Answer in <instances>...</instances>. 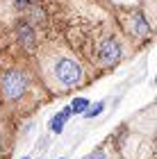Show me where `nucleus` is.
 <instances>
[{
  "instance_id": "obj_9",
  "label": "nucleus",
  "mask_w": 157,
  "mask_h": 159,
  "mask_svg": "<svg viewBox=\"0 0 157 159\" xmlns=\"http://www.w3.org/2000/svg\"><path fill=\"white\" fill-rule=\"evenodd\" d=\"M87 159H107V157H105V152H91Z\"/></svg>"
},
{
  "instance_id": "obj_10",
  "label": "nucleus",
  "mask_w": 157,
  "mask_h": 159,
  "mask_svg": "<svg viewBox=\"0 0 157 159\" xmlns=\"http://www.w3.org/2000/svg\"><path fill=\"white\" fill-rule=\"evenodd\" d=\"M0 148H2V136H0Z\"/></svg>"
},
{
  "instance_id": "obj_8",
  "label": "nucleus",
  "mask_w": 157,
  "mask_h": 159,
  "mask_svg": "<svg viewBox=\"0 0 157 159\" xmlns=\"http://www.w3.org/2000/svg\"><path fill=\"white\" fill-rule=\"evenodd\" d=\"M103 109H105V102L100 100V102H96V105L87 107V111H84V116H87V118H96L98 114H103Z\"/></svg>"
},
{
  "instance_id": "obj_1",
  "label": "nucleus",
  "mask_w": 157,
  "mask_h": 159,
  "mask_svg": "<svg viewBox=\"0 0 157 159\" xmlns=\"http://www.w3.org/2000/svg\"><path fill=\"white\" fill-rule=\"evenodd\" d=\"M25 86H27V77L21 70H7L0 80V89H2V96L7 100H18L25 93Z\"/></svg>"
},
{
  "instance_id": "obj_11",
  "label": "nucleus",
  "mask_w": 157,
  "mask_h": 159,
  "mask_svg": "<svg viewBox=\"0 0 157 159\" xmlns=\"http://www.w3.org/2000/svg\"><path fill=\"white\" fill-rule=\"evenodd\" d=\"M23 159H30V157H23Z\"/></svg>"
},
{
  "instance_id": "obj_13",
  "label": "nucleus",
  "mask_w": 157,
  "mask_h": 159,
  "mask_svg": "<svg viewBox=\"0 0 157 159\" xmlns=\"http://www.w3.org/2000/svg\"><path fill=\"white\" fill-rule=\"evenodd\" d=\"M62 159H64V157H62Z\"/></svg>"
},
{
  "instance_id": "obj_7",
  "label": "nucleus",
  "mask_w": 157,
  "mask_h": 159,
  "mask_svg": "<svg viewBox=\"0 0 157 159\" xmlns=\"http://www.w3.org/2000/svg\"><path fill=\"white\" fill-rule=\"evenodd\" d=\"M87 107H89V98H75L73 105H71V111L73 114H84Z\"/></svg>"
},
{
  "instance_id": "obj_4",
  "label": "nucleus",
  "mask_w": 157,
  "mask_h": 159,
  "mask_svg": "<svg viewBox=\"0 0 157 159\" xmlns=\"http://www.w3.org/2000/svg\"><path fill=\"white\" fill-rule=\"evenodd\" d=\"M18 41H21V46L27 48V50H34V30L30 27V23H25V20H21L18 23Z\"/></svg>"
},
{
  "instance_id": "obj_2",
  "label": "nucleus",
  "mask_w": 157,
  "mask_h": 159,
  "mask_svg": "<svg viewBox=\"0 0 157 159\" xmlns=\"http://www.w3.org/2000/svg\"><path fill=\"white\" fill-rule=\"evenodd\" d=\"M55 77L59 80L62 86H66V89H71V86H77L82 80V68L77 66V61L73 59H59L55 64Z\"/></svg>"
},
{
  "instance_id": "obj_3",
  "label": "nucleus",
  "mask_w": 157,
  "mask_h": 159,
  "mask_svg": "<svg viewBox=\"0 0 157 159\" xmlns=\"http://www.w3.org/2000/svg\"><path fill=\"white\" fill-rule=\"evenodd\" d=\"M121 55H123V48H121V43L116 39H107L100 43V48H98V61L103 64V66H114Z\"/></svg>"
},
{
  "instance_id": "obj_5",
  "label": "nucleus",
  "mask_w": 157,
  "mask_h": 159,
  "mask_svg": "<svg viewBox=\"0 0 157 159\" xmlns=\"http://www.w3.org/2000/svg\"><path fill=\"white\" fill-rule=\"evenodd\" d=\"M71 116H73L71 107H64V109H59V111H57V116L50 120V129H53L55 134H59L62 129H64V125H66V120H68Z\"/></svg>"
},
{
  "instance_id": "obj_12",
  "label": "nucleus",
  "mask_w": 157,
  "mask_h": 159,
  "mask_svg": "<svg viewBox=\"0 0 157 159\" xmlns=\"http://www.w3.org/2000/svg\"><path fill=\"white\" fill-rule=\"evenodd\" d=\"M30 2H34V0H30Z\"/></svg>"
},
{
  "instance_id": "obj_6",
  "label": "nucleus",
  "mask_w": 157,
  "mask_h": 159,
  "mask_svg": "<svg viewBox=\"0 0 157 159\" xmlns=\"http://www.w3.org/2000/svg\"><path fill=\"white\" fill-rule=\"evenodd\" d=\"M132 32L137 34V37H144V34H148V23H146V18L141 16L139 11L132 16Z\"/></svg>"
}]
</instances>
